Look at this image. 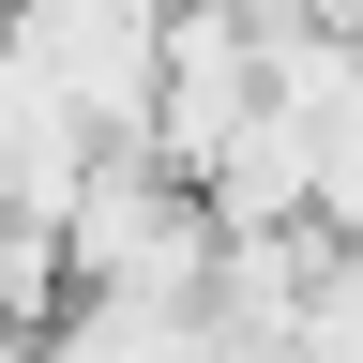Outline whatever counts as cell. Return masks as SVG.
<instances>
[{
    "label": "cell",
    "mask_w": 363,
    "mask_h": 363,
    "mask_svg": "<svg viewBox=\"0 0 363 363\" xmlns=\"http://www.w3.org/2000/svg\"><path fill=\"white\" fill-rule=\"evenodd\" d=\"M30 363H212V303H167V288H61V318L30 333Z\"/></svg>",
    "instance_id": "4"
},
{
    "label": "cell",
    "mask_w": 363,
    "mask_h": 363,
    "mask_svg": "<svg viewBox=\"0 0 363 363\" xmlns=\"http://www.w3.org/2000/svg\"><path fill=\"white\" fill-rule=\"evenodd\" d=\"M91 152H106V136H91V121L61 106V91H45V76L16 61V45H0V212H61Z\"/></svg>",
    "instance_id": "5"
},
{
    "label": "cell",
    "mask_w": 363,
    "mask_h": 363,
    "mask_svg": "<svg viewBox=\"0 0 363 363\" xmlns=\"http://www.w3.org/2000/svg\"><path fill=\"white\" fill-rule=\"evenodd\" d=\"M272 91V45L242 30V0H167V61H152V152L167 167H227V136L257 121Z\"/></svg>",
    "instance_id": "3"
},
{
    "label": "cell",
    "mask_w": 363,
    "mask_h": 363,
    "mask_svg": "<svg viewBox=\"0 0 363 363\" xmlns=\"http://www.w3.org/2000/svg\"><path fill=\"white\" fill-rule=\"evenodd\" d=\"M212 242H227L212 182L167 167L152 136L91 152L76 197H61V272H76V288H167V303H197V288H212Z\"/></svg>",
    "instance_id": "1"
},
{
    "label": "cell",
    "mask_w": 363,
    "mask_h": 363,
    "mask_svg": "<svg viewBox=\"0 0 363 363\" xmlns=\"http://www.w3.org/2000/svg\"><path fill=\"white\" fill-rule=\"evenodd\" d=\"M0 45L106 136H152V61H167V0H0Z\"/></svg>",
    "instance_id": "2"
},
{
    "label": "cell",
    "mask_w": 363,
    "mask_h": 363,
    "mask_svg": "<svg viewBox=\"0 0 363 363\" xmlns=\"http://www.w3.org/2000/svg\"><path fill=\"white\" fill-rule=\"evenodd\" d=\"M288 363H363V242H333L318 257V288L288 303V333H272Z\"/></svg>",
    "instance_id": "6"
}]
</instances>
